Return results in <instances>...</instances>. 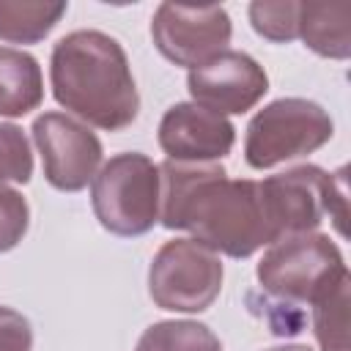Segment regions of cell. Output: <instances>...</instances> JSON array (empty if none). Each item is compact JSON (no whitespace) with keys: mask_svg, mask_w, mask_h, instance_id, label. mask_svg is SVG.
Wrapping results in <instances>:
<instances>
[{"mask_svg":"<svg viewBox=\"0 0 351 351\" xmlns=\"http://www.w3.org/2000/svg\"><path fill=\"white\" fill-rule=\"evenodd\" d=\"M159 222L228 258H250L271 244L258 181L228 178L219 162L159 165Z\"/></svg>","mask_w":351,"mask_h":351,"instance_id":"obj_1","label":"cell"},{"mask_svg":"<svg viewBox=\"0 0 351 351\" xmlns=\"http://www.w3.org/2000/svg\"><path fill=\"white\" fill-rule=\"evenodd\" d=\"M55 101L85 126L121 132L137 121L140 93L118 38L101 30L66 33L49 58Z\"/></svg>","mask_w":351,"mask_h":351,"instance_id":"obj_2","label":"cell"},{"mask_svg":"<svg viewBox=\"0 0 351 351\" xmlns=\"http://www.w3.org/2000/svg\"><path fill=\"white\" fill-rule=\"evenodd\" d=\"M263 217L271 233V244L299 233H315L329 217L340 236L348 233V184L346 167L326 173L318 165H296L285 173H274L258 181Z\"/></svg>","mask_w":351,"mask_h":351,"instance_id":"obj_3","label":"cell"},{"mask_svg":"<svg viewBox=\"0 0 351 351\" xmlns=\"http://www.w3.org/2000/svg\"><path fill=\"white\" fill-rule=\"evenodd\" d=\"M261 291L280 307L299 313L304 304H315L337 282L348 277L340 247L326 233H299L269 244L255 269ZM302 315V313H299ZM291 318V315H288ZM299 329L302 324L291 318Z\"/></svg>","mask_w":351,"mask_h":351,"instance_id":"obj_4","label":"cell"},{"mask_svg":"<svg viewBox=\"0 0 351 351\" xmlns=\"http://www.w3.org/2000/svg\"><path fill=\"white\" fill-rule=\"evenodd\" d=\"M90 206L104 230L145 236L159 222V165L140 151L110 156L90 181Z\"/></svg>","mask_w":351,"mask_h":351,"instance_id":"obj_5","label":"cell"},{"mask_svg":"<svg viewBox=\"0 0 351 351\" xmlns=\"http://www.w3.org/2000/svg\"><path fill=\"white\" fill-rule=\"evenodd\" d=\"M335 134L332 115L310 99L285 96L258 110L244 134V162L252 170H269L326 145Z\"/></svg>","mask_w":351,"mask_h":351,"instance_id":"obj_6","label":"cell"},{"mask_svg":"<svg viewBox=\"0 0 351 351\" xmlns=\"http://www.w3.org/2000/svg\"><path fill=\"white\" fill-rule=\"evenodd\" d=\"M222 261L195 239L165 241L148 266V296L167 313H203L222 291Z\"/></svg>","mask_w":351,"mask_h":351,"instance_id":"obj_7","label":"cell"},{"mask_svg":"<svg viewBox=\"0 0 351 351\" xmlns=\"http://www.w3.org/2000/svg\"><path fill=\"white\" fill-rule=\"evenodd\" d=\"M233 22L222 5L162 3L151 16V41L159 55L176 66L195 69L225 52Z\"/></svg>","mask_w":351,"mask_h":351,"instance_id":"obj_8","label":"cell"},{"mask_svg":"<svg viewBox=\"0 0 351 351\" xmlns=\"http://www.w3.org/2000/svg\"><path fill=\"white\" fill-rule=\"evenodd\" d=\"M30 132L49 186L60 192H80L93 181L104 151L90 126L66 112H41Z\"/></svg>","mask_w":351,"mask_h":351,"instance_id":"obj_9","label":"cell"},{"mask_svg":"<svg viewBox=\"0 0 351 351\" xmlns=\"http://www.w3.org/2000/svg\"><path fill=\"white\" fill-rule=\"evenodd\" d=\"M186 90L195 104L217 115H241L266 96L269 74L252 55L225 49L211 60L189 69Z\"/></svg>","mask_w":351,"mask_h":351,"instance_id":"obj_10","label":"cell"},{"mask_svg":"<svg viewBox=\"0 0 351 351\" xmlns=\"http://www.w3.org/2000/svg\"><path fill=\"white\" fill-rule=\"evenodd\" d=\"M156 140L173 162H219L233 151L236 129L225 115L195 101H178L165 110Z\"/></svg>","mask_w":351,"mask_h":351,"instance_id":"obj_11","label":"cell"},{"mask_svg":"<svg viewBox=\"0 0 351 351\" xmlns=\"http://www.w3.org/2000/svg\"><path fill=\"white\" fill-rule=\"evenodd\" d=\"M351 5L346 3H299L296 38L321 58L346 60L351 55Z\"/></svg>","mask_w":351,"mask_h":351,"instance_id":"obj_12","label":"cell"},{"mask_svg":"<svg viewBox=\"0 0 351 351\" xmlns=\"http://www.w3.org/2000/svg\"><path fill=\"white\" fill-rule=\"evenodd\" d=\"M44 101L38 60L14 47H0V118H22Z\"/></svg>","mask_w":351,"mask_h":351,"instance_id":"obj_13","label":"cell"},{"mask_svg":"<svg viewBox=\"0 0 351 351\" xmlns=\"http://www.w3.org/2000/svg\"><path fill=\"white\" fill-rule=\"evenodd\" d=\"M60 0H0V41L5 44H38L66 14Z\"/></svg>","mask_w":351,"mask_h":351,"instance_id":"obj_14","label":"cell"},{"mask_svg":"<svg viewBox=\"0 0 351 351\" xmlns=\"http://www.w3.org/2000/svg\"><path fill=\"white\" fill-rule=\"evenodd\" d=\"M134 351H222V340L200 321H156L140 335Z\"/></svg>","mask_w":351,"mask_h":351,"instance_id":"obj_15","label":"cell"},{"mask_svg":"<svg viewBox=\"0 0 351 351\" xmlns=\"http://www.w3.org/2000/svg\"><path fill=\"white\" fill-rule=\"evenodd\" d=\"M348 302L351 277L337 282L313 304V335L321 351H351L348 348Z\"/></svg>","mask_w":351,"mask_h":351,"instance_id":"obj_16","label":"cell"},{"mask_svg":"<svg viewBox=\"0 0 351 351\" xmlns=\"http://www.w3.org/2000/svg\"><path fill=\"white\" fill-rule=\"evenodd\" d=\"M252 30L274 44H288L296 38L299 27V3L296 0H255L247 8Z\"/></svg>","mask_w":351,"mask_h":351,"instance_id":"obj_17","label":"cell"},{"mask_svg":"<svg viewBox=\"0 0 351 351\" xmlns=\"http://www.w3.org/2000/svg\"><path fill=\"white\" fill-rule=\"evenodd\" d=\"M33 176V154L16 123H0V186L27 184Z\"/></svg>","mask_w":351,"mask_h":351,"instance_id":"obj_18","label":"cell"},{"mask_svg":"<svg viewBox=\"0 0 351 351\" xmlns=\"http://www.w3.org/2000/svg\"><path fill=\"white\" fill-rule=\"evenodd\" d=\"M30 228V206L14 186H0V255L14 250Z\"/></svg>","mask_w":351,"mask_h":351,"instance_id":"obj_19","label":"cell"},{"mask_svg":"<svg viewBox=\"0 0 351 351\" xmlns=\"http://www.w3.org/2000/svg\"><path fill=\"white\" fill-rule=\"evenodd\" d=\"M33 326L14 307L0 304V351H30Z\"/></svg>","mask_w":351,"mask_h":351,"instance_id":"obj_20","label":"cell"},{"mask_svg":"<svg viewBox=\"0 0 351 351\" xmlns=\"http://www.w3.org/2000/svg\"><path fill=\"white\" fill-rule=\"evenodd\" d=\"M266 351H313L310 346H302V343H285V346H274V348H266Z\"/></svg>","mask_w":351,"mask_h":351,"instance_id":"obj_21","label":"cell"}]
</instances>
